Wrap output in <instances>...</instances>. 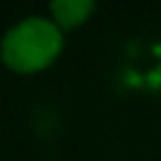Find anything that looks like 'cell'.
Segmentation results:
<instances>
[{"instance_id":"1","label":"cell","mask_w":161,"mask_h":161,"mask_svg":"<svg viewBox=\"0 0 161 161\" xmlns=\"http://www.w3.org/2000/svg\"><path fill=\"white\" fill-rule=\"evenodd\" d=\"M62 47V31L45 17H26L3 38V59L17 71L47 64Z\"/></svg>"},{"instance_id":"2","label":"cell","mask_w":161,"mask_h":161,"mask_svg":"<svg viewBox=\"0 0 161 161\" xmlns=\"http://www.w3.org/2000/svg\"><path fill=\"white\" fill-rule=\"evenodd\" d=\"M90 10H92L90 0H55L52 3V12L57 14L62 24H76Z\"/></svg>"}]
</instances>
